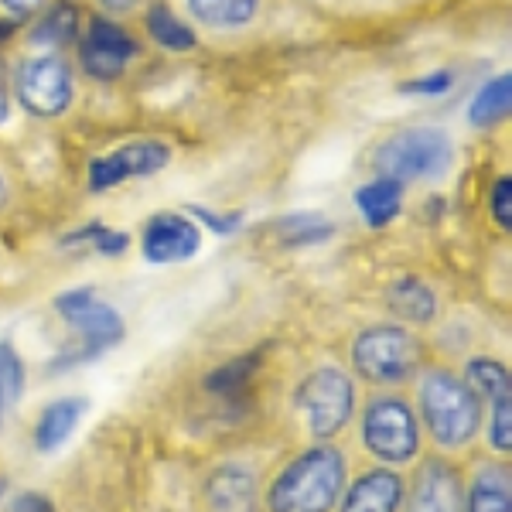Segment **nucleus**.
I'll use <instances>...</instances> for the list:
<instances>
[{"instance_id": "1", "label": "nucleus", "mask_w": 512, "mask_h": 512, "mask_svg": "<svg viewBox=\"0 0 512 512\" xmlns=\"http://www.w3.org/2000/svg\"><path fill=\"white\" fill-rule=\"evenodd\" d=\"M345 492V458L338 448H311L270 482V512H332Z\"/></svg>"}, {"instance_id": "2", "label": "nucleus", "mask_w": 512, "mask_h": 512, "mask_svg": "<svg viewBox=\"0 0 512 512\" xmlns=\"http://www.w3.org/2000/svg\"><path fill=\"white\" fill-rule=\"evenodd\" d=\"M420 410L441 448H465L482 424V400L451 373H431L420 386Z\"/></svg>"}, {"instance_id": "3", "label": "nucleus", "mask_w": 512, "mask_h": 512, "mask_svg": "<svg viewBox=\"0 0 512 512\" xmlns=\"http://www.w3.org/2000/svg\"><path fill=\"white\" fill-rule=\"evenodd\" d=\"M417 362H420V345L407 328L376 325L366 328L352 342V366L366 383L376 386L407 383L417 373Z\"/></svg>"}, {"instance_id": "4", "label": "nucleus", "mask_w": 512, "mask_h": 512, "mask_svg": "<svg viewBox=\"0 0 512 512\" xmlns=\"http://www.w3.org/2000/svg\"><path fill=\"white\" fill-rule=\"evenodd\" d=\"M451 140L441 130L431 127H417V130H403L386 140L376 151V168L383 178L396 181H417V178H437L448 171L451 164Z\"/></svg>"}, {"instance_id": "5", "label": "nucleus", "mask_w": 512, "mask_h": 512, "mask_svg": "<svg viewBox=\"0 0 512 512\" xmlns=\"http://www.w3.org/2000/svg\"><path fill=\"white\" fill-rule=\"evenodd\" d=\"M362 441L386 465H407L420 451V427L414 410L396 396H383L366 407L362 417Z\"/></svg>"}, {"instance_id": "6", "label": "nucleus", "mask_w": 512, "mask_h": 512, "mask_svg": "<svg viewBox=\"0 0 512 512\" xmlns=\"http://www.w3.org/2000/svg\"><path fill=\"white\" fill-rule=\"evenodd\" d=\"M297 407L308 417L311 434L328 441L349 424L352 410H355V390L352 379L342 373V369H315L297 390Z\"/></svg>"}, {"instance_id": "7", "label": "nucleus", "mask_w": 512, "mask_h": 512, "mask_svg": "<svg viewBox=\"0 0 512 512\" xmlns=\"http://www.w3.org/2000/svg\"><path fill=\"white\" fill-rule=\"evenodd\" d=\"M18 99L31 117H62L76 96L72 69L59 55H38L18 69Z\"/></svg>"}, {"instance_id": "8", "label": "nucleus", "mask_w": 512, "mask_h": 512, "mask_svg": "<svg viewBox=\"0 0 512 512\" xmlns=\"http://www.w3.org/2000/svg\"><path fill=\"white\" fill-rule=\"evenodd\" d=\"M55 308H59V315L69 321V325L76 328V335L82 338V345L72 362L96 359L99 352L113 349V345L123 338V318L110 308V304L96 301L89 291H65V294H59Z\"/></svg>"}, {"instance_id": "9", "label": "nucleus", "mask_w": 512, "mask_h": 512, "mask_svg": "<svg viewBox=\"0 0 512 512\" xmlns=\"http://www.w3.org/2000/svg\"><path fill=\"white\" fill-rule=\"evenodd\" d=\"M407 512H465V482L451 461L427 458L407 495Z\"/></svg>"}, {"instance_id": "10", "label": "nucleus", "mask_w": 512, "mask_h": 512, "mask_svg": "<svg viewBox=\"0 0 512 512\" xmlns=\"http://www.w3.org/2000/svg\"><path fill=\"white\" fill-rule=\"evenodd\" d=\"M168 161H171L168 147L158 144V140H140V144H127V147H120V151L93 161L89 185H93V192H106V188L120 185V181H127V178L158 175Z\"/></svg>"}, {"instance_id": "11", "label": "nucleus", "mask_w": 512, "mask_h": 512, "mask_svg": "<svg viewBox=\"0 0 512 512\" xmlns=\"http://www.w3.org/2000/svg\"><path fill=\"white\" fill-rule=\"evenodd\" d=\"M134 55H137V41L113 21L103 18L93 21L86 41H82V69L99 82L117 79Z\"/></svg>"}, {"instance_id": "12", "label": "nucleus", "mask_w": 512, "mask_h": 512, "mask_svg": "<svg viewBox=\"0 0 512 512\" xmlns=\"http://www.w3.org/2000/svg\"><path fill=\"white\" fill-rule=\"evenodd\" d=\"M202 246V233L185 216H154L144 229V256L151 263L192 260Z\"/></svg>"}, {"instance_id": "13", "label": "nucleus", "mask_w": 512, "mask_h": 512, "mask_svg": "<svg viewBox=\"0 0 512 512\" xmlns=\"http://www.w3.org/2000/svg\"><path fill=\"white\" fill-rule=\"evenodd\" d=\"M403 502V478L390 468H373L345 492L342 512H396Z\"/></svg>"}, {"instance_id": "14", "label": "nucleus", "mask_w": 512, "mask_h": 512, "mask_svg": "<svg viewBox=\"0 0 512 512\" xmlns=\"http://www.w3.org/2000/svg\"><path fill=\"white\" fill-rule=\"evenodd\" d=\"M212 512H256V478L243 468H219L205 485Z\"/></svg>"}, {"instance_id": "15", "label": "nucleus", "mask_w": 512, "mask_h": 512, "mask_svg": "<svg viewBox=\"0 0 512 512\" xmlns=\"http://www.w3.org/2000/svg\"><path fill=\"white\" fill-rule=\"evenodd\" d=\"M82 414H86V400L79 396H65V400H55L41 410L38 427H35V448L38 451H59L65 441L72 437V431L79 427Z\"/></svg>"}, {"instance_id": "16", "label": "nucleus", "mask_w": 512, "mask_h": 512, "mask_svg": "<svg viewBox=\"0 0 512 512\" xmlns=\"http://www.w3.org/2000/svg\"><path fill=\"white\" fill-rule=\"evenodd\" d=\"M465 512H512V485L506 468H485L465 492Z\"/></svg>"}, {"instance_id": "17", "label": "nucleus", "mask_w": 512, "mask_h": 512, "mask_svg": "<svg viewBox=\"0 0 512 512\" xmlns=\"http://www.w3.org/2000/svg\"><path fill=\"white\" fill-rule=\"evenodd\" d=\"M386 301H390V308L396 311L400 318L407 321H417V325H424V321L434 318L437 311V297L431 287L424 284V280H400V284L390 287V294H386Z\"/></svg>"}, {"instance_id": "18", "label": "nucleus", "mask_w": 512, "mask_h": 512, "mask_svg": "<svg viewBox=\"0 0 512 512\" xmlns=\"http://www.w3.org/2000/svg\"><path fill=\"white\" fill-rule=\"evenodd\" d=\"M509 106H512V79L499 76L478 89V96L472 99V106H468V123L482 130L495 127L499 120L509 117Z\"/></svg>"}, {"instance_id": "19", "label": "nucleus", "mask_w": 512, "mask_h": 512, "mask_svg": "<svg viewBox=\"0 0 512 512\" xmlns=\"http://www.w3.org/2000/svg\"><path fill=\"white\" fill-rule=\"evenodd\" d=\"M355 205H359L362 219L369 222V226H386V222H393L400 216V185L390 178H379L373 185L359 188L355 192Z\"/></svg>"}, {"instance_id": "20", "label": "nucleus", "mask_w": 512, "mask_h": 512, "mask_svg": "<svg viewBox=\"0 0 512 512\" xmlns=\"http://www.w3.org/2000/svg\"><path fill=\"white\" fill-rule=\"evenodd\" d=\"M188 7L209 28H243L253 21L260 0H188Z\"/></svg>"}, {"instance_id": "21", "label": "nucleus", "mask_w": 512, "mask_h": 512, "mask_svg": "<svg viewBox=\"0 0 512 512\" xmlns=\"http://www.w3.org/2000/svg\"><path fill=\"white\" fill-rule=\"evenodd\" d=\"M147 31H151V38L158 41L161 48H171V52H188V48H195L192 28L181 18H175L168 7H154V11L147 14Z\"/></svg>"}, {"instance_id": "22", "label": "nucleus", "mask_w": 512, "mask_h": 512, "mask_svg": "<svg viewBox=\"0 0 512 512\" xmlns=\"http://www.w3.org/2000/svg\"><path fill=\"white\" fill-rule=\"evenodd\" d=\"M468 386H472L478 396H485L489 403L509 400V393H512L509 369L492 359H475L472 366H468Z\"/></svg>"}, {"instance_id": "23", "label": "nucleus", "mask_w": 512, "mask_h": 512, "mask_svg": "<svg viewBox=\"0 0 512 512\" xmlns=\"http://www.w3.org/2000/svg\"><path fill=\"white\" fill-rule=\"evenodd\" d=\"M277 236L287 246H315L325 243L328 236H335V226L321 216H287L277 222Z\"/></svg>"}, {"instance_id": "24", "label": "nucleus", "mask_w": 512, "mask_h": 512, "mask_svg": "<svg viewBox=\"0 0 512 512\" xmlns=\"http://www.w3.org/2000/svg\"><path fill=\"white\" fill-rule=\"evenodd\" d=\"M76 31H79L76 11H72L69 4H59V7H52V11H48V18L38 24V31L31 38L45 41V45L62 48V45H69V41L76 38Z\"/></svg>"}, {"instance_id": "25", "label": "nucleus", "mask_w": 512, "mask_h": 512, "mask_svg": "<svg viewBox=\"0 0 512 512\" xmlns=\"http://www.w3.org/2000/svg\"><path fill=\"white\" fill-rule=\"evenodd\" d=\"M24 390V366L14 352V345H0V420H4L7 407L21 396Z\"/></svg>"}, {"instance_id": "26", "label": "nucleus", "mask_w": 512, "mask_h": 512, "mask_svg": "<svg viewBox=\"0 0 512 512\" xmlns=\"http://www.w3.org/2000/svg\"><path fill=\"white\" fill-rule=\"evenodd\" d=\"M250 369H256V355H243V359L229 362V366H222L219 373H212V376H209V390H212V393H229V390H236V386H243V383H246Z\"/></svg>"}, {"instance_id": "27", "label": "nucleus", "mask_w": 512, "mask_h": 512, "mask_svg": "<svg viewBox=\"0 0 512 512\" xmlns=\"http://www.w3.org/2000/svg\"><path fill=\"white\" fill-rule=\"evenodd\" d=\"M509 410H512L509 400L492 403V431H489V441H492V448L502 451V454L512 448V414H509Z\"/></svg>"}, {"instance_id": "28", "label": "nucleus", "mask_w": 512, "mask_h": 512, "mask_svg": "<svg viewBox=\"0 0 512 512\" xmlns=\"http://www.w3.org/2000/svg\"><path fill=\"white\" fill-rule=\"evenodd\" d=\"M492 216L502 229L512 226V178H499L492 188Z\"/></svg>"}, {"instance_id": "29", "label": "nucleus", "mask_w": 512, "mask_h": 512, "mask_svg": "<svg viewBox=\"0 0 512 512\" xmlns=\"http://www.w3.org/2000/svg\"><path fill=\"white\" fill-rule=\"evenodd\" d=\"M72 239H93V246L99 253H106V256H113V253H123L127 250V236L123 233H110V229H82L79 236H72Z\"/></svg>"}, {"instance_id": "30", "label": "nucleus", "mask_w": 512, "mask_h": 512, "mask_svg": "<svg viewBox=\"0 0 512 512\" xmlns=\"http://www.w3.org/2000/svg\"><path fill=\"white\" fill-rule=\"evenodd\" d=\"M451 86V76L448 72H437V76H427V79H417L410 86H403V93H444Z\"/></svg>"}, {"instance_id": "31", "label": "nucleus", "mask_w": 512, "mask_h": 512, "mask_svg": "<svg viewBox=\"0 0 512 512\" xmlns=\"http://www.w3.org/2000/svg\"><path fill=\"white\" fill-rule=\"evenodd\" d=\"M11 512H52V502H48L45 495H38V492H24V495L14 499Z\"/></svg>"}, {"instance_id": "32", "label": "nucleus", "mask_w": 512, "mask_h": 512, "mask_svg": "<svg viewBox=\"0 0 512 512\" xmlns=\"http://www.w3.org/2000/svg\"><path fill=\"white\" fill-rule=\"evenodd\" d=\"M0 4H4L11 14H18V18H28V14H35L41 7V0H0Z\"/></svg>"}, {"instance_id": "33", "label": "nucleus", "mask_w": 512, "mask_h": 512, "mask_svg": "<svg viewBox=\"0 0 512 512\" xmlns=\"http://www.w3.org/2000/svg\"><path fill=\"white\" fill-rule=\"evenodd\" d=\"M11 117V93H7V79H4V69H0V123Z\"/></svg>"}, {"instance_id": "34", "label": "nucleus", "mask_w": 512, "mask_h": 512, "mask_svg": "<svg viewBox=\"0 0 512 512\" xmlns=\"http://www.w3.org/2000/svg\"><path fill=\"white\" fill-rule=\"evenodd\" d=\"M4 198H7V188H4V178H0V205H4Z\"/></svg>"}, {"instance_id": "35", "label": "nucleus", "mask_w": 512, "mask_h": 512, "mask_svg": "<svg viewBox=\"0 0 512 512\" xmlns=\"http://www.w3.org/2000/svg\"><path fill=\"white\" fill-rule=\"evenodd\" d=\"M4 492H7V478H0V499H4Z\"/></svg>"}]
</instances>
